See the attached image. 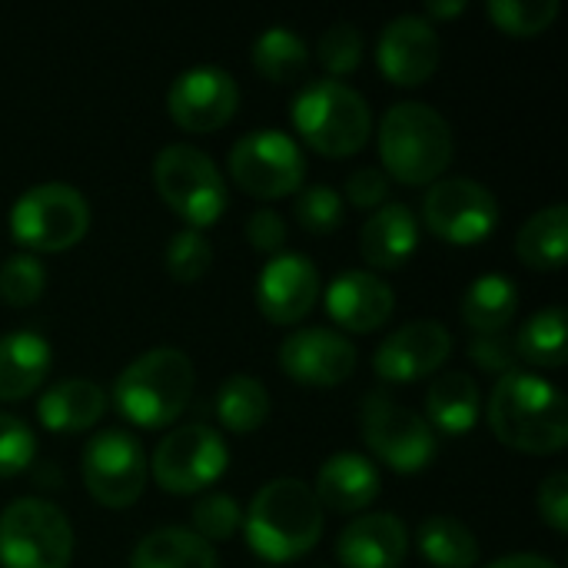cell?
Returning <instances> with one entry per match:
<instances>
[{
	"label": "cell",
	"instance_id": "cell-1",
	"mask_svg": "<svg viewBox=\"0 0 568 568\" xmlns=\"http://www.w3.org/2000/svg\"><path fill=\"white\" fill-rule=\"evenodd\" d=\"M489 426L516 453H559L568 443L566 396L536 373H506L489 396Z\"/></svg>",
	"mask_w": 568,
	"mask_h": 568
},
{
	"label": "cell",
	"instance_id": "cell-2",
	"mask_svg": "<svg viewBox=\"0 0 568 568\" xmlns=\"http://www.w3.org/2000/svg\"><path fill=\"white\" fill-rule=\"evenodd\" d=\"M323 519L326 509L303 479H273L250 503L243 519L246 546L266 562H293L320 542Z\"/></svg>",
	"mask_w": 568,
	"mask_h": 568
},
{
	"label": "cell",
	"instance_id": "cell-3",
	"mask_svg": "<svg viewBox=\"0 0 568 568\" xmlns=\"http://www.w3.org/2000/svg\"><path fill=\"white\" fill-rule=\"evenodd\" d=\"M379 156L386 173L399 183H436L453 160V126L436 106L403 100L389 106L379 123Z\"/></svg>",
	"mask_w": 568,
	"mask_h": 568
},
{
	"label": "cell",
	"instance_id": "cell-4",
	"mask_svg": "<svg viewBox=\"0 0 568 568\" xmlns=\"http://www.w3.org/2000/svg\"><path fill=\"white\" fill-rule=\"evenodd\" d=\"M193 363L186 353L173 346H156L143 356H136L113 383V403L123 419L160 429L180 419V413L193 399Z\"/></svg>",
	"mask_w": 568,
	"mask_h": 568
},
{
	"label": "cell",
	"instance_id": "cell-5",
	"mask_svg": "<svg viewBox=\"0 0 568 568\" xmlns=\"http://www.w3.org/2000/svg\"><path fill=\"white\" fill-rule=\"evenodd\" d=\"M296 133L326 156H349L366 146L373 133V110L366 97L343 80H310L293 97Z\"/></svg>",
	"mask_w": 568,
	"mask_h": 568
},
{
	"label": "cell",
	"instance_id": "cell-6",
	"mask_svg": "<svg viewBox=\"0 0 568 568\" xmlns=\"http://www.w3.org/2000/svg\"><path fill=\"white\" fill-rule=\"evenodd\" d=\"M90 230V203L70 183H37L10 206V233L33 253H60Z\"/></svg>",
	"mask_w": 568,
	"mask_h": 568
},
{
	"label": "cell",
	"instance_id": "cell-7",
	"mask_svg": "<svg viewBox=\"0 0 568 568\" xmlns=\"http://www.w3.org/2000/svg\"><path fill=\"white\" fill-rule=\"evenodd\" d=\"M73 529L63 509L23 496L0 513V568H67Z\"/></svg>",
	"mask_w": 568,
	"mask_h": 568
},
{
	"label": "cell",
	"instance_id": "cell-8",
	"mask_svg": "<svg viewBox=\"0 0 568 568\" xmlns=\"http://www.w3.org/2000/svg\"><path fill=\"white\" fill-rule=\"evenodd\" d=\"M153 183L166 206L180 213L193 230L216 223L226 206L220 166L206 150L193 143H166L153 160Z\"/></svg>",
	"mask_w": 568,
	"mask_h": 568
},
{
	"label": "cell",
	"instance_id": "cell-9",
	"mask_svg": "<svg viewBox=\"0 0 568 568\" xmlns=\"http://www.w3.org/2000/svg\"><path fill=\"white\" fill-rule=\"evenodd\" d=\"M359 423L366 446L396 473H419L436 456L433 426L389 393H369L359 406Z\"/></svg>",
	"mask_w": 568,
	"mask_h": 568
},
{
	"label": "cell",
	"instance_id": "cell-10",
	"mask_svg": "<svg viewBox=\"0 0 568 568\" xmlns=\"http://www.w3.org/2000/svg\"><path fill=\"white\" fill-rule=\"evenodd\" d=\"M146 466L153 469V479L160 483V489L186 496V493H200L213 486L226 473L230 449L213 426L190 423V426L170 429L156 443L153 459Z\"/></svg>",
	"mask_w": 568,
	"mask_h": 568
},
{
	"label": "cell",
	"instance_id": "cell-11",
	"mask_svg": "<svg viewBox=\"0 0 568 568\" xmlns=\"http://www.w3.org/2000/svg\"><path fill=\"white\" fill-rule=\"evenodd\" d=\"M230 173L250 196L276 200L300 190L306 176V156L300 143L283 130H250L230 150Z\"/></svg>",
	"mask_w": 568,
	"mask_h": 568
},
{
	"label": "cell",
	"instance_id": "cell-12",
	"mask_svg": "<svg viewBox=\"0 0 568 568\" xmlns=\"http://www.w3.org/2000/svg\"><path fill=\"white\" fill-rule=\"evenodd\" d=\"M83 486L106 509H126L143 496L146 486V453L140 439L126 429H100L83 449Z\"/></svg>",
	"mask_w": 568,
	"mask_h": 568
},
{
	"label": "cell",
	"instance_id": "cell-13",
	"mask_svg": "<svg viewBox=\"0 0 568 568\" xmlns=\"http://www.w3.org/2000/svg\"><path fill=\"white\" fill-rule=\"evenodd\" d=\"M423 220L439 240L453 246H473L496 230L499 200L473 176H446L429 186L423 200Z\"/></svg>",
	"mask_w": 568,
	"mask_h": 568
},
{
	"label": "cell",
	"instance_id": "cell-14",
	"mask_svg": "<svg viewBox=\"0 0 568 568\" xmlns=\"http://www.w3.org/2000/svg\"><path fill=\"white\" fill-rule=\"evenodd\" d=\"M240 87L230 70L200 63L183 70L166 90V110L190 133H213L236 113Z\"/></svg>",
	"mask_w": 568,
	"mask_h": 568
},
{
	"label": "cell",
	"instance_id": "cell-15",
	"mask_svg": "<svg viewBox=\"0 0 568 568\" xmlns=\"http://www.w3.org/2000/svg\"><path fill=\"white\" fill-rule=\"evenodd\" d=\"M356 346L329 326H303L280 346V369L303 386H336L356 369Z\"/></svg>",
	"mask_w": 568,
	"mask_h": 568
},
{
	"label": "cell",
	"instance_id": "cell-16",
	"mask_svg": "<svg viewBox=\"0 0 568 568\" xmlns=\"http://www.w3.org/2000/svg\"><path fill=\"white\" fill-rule=\"evenodd\" d=\"M453 353V336L436 320H416L393 329L373 353V369L386 383H413L433 376Z\"/></svg>",
	"mask_w": 568,
	"mask_h": 568
},
{
	"label": "cell",
	"instance_id": "cell-17",
	"mask_svg": "<svg viewBox=\"0 0 568 568\" xmlns=\"http://www.w3.org/2000/svg\"><path fill=\"white\" fill-rule=\"evenodd\" d=\"M376 63L399 87L426 83L439 67L436 27L423 13H399L376 40Z\"/></svg>",
	"mask_w": 568,
	"mask_h": 568
},
{
	"label": "cell",
	"instance_id": "cell-18",
	"mask_svg": "<svg viewBox=\"0 0 568 568\" xmlns=\"http://www.w3.org/2000/svg\"><path fill=\"white\" fill-rule=\"evenodd\" d=\"M320 296V270L303 253H273L256 280V306L270 323H300Z\"/></svg>",
	"mask_w": 568,
	"mask_h": 568
},
{
	"label": "cell",
	"instance_id": "cell-19",
	"mask_svg": "<svg viewBox=\"0 0 568 568\" xmlns=\"http://www.w3.org/2000/svg\"><path fill=\"white\" fill-rule=\"evenodd\" d=\"M396 310L393 286L373 270H346L326 290V313L349 333L379 329Z\"/></svg>",
	"mask_w": 568,
	"mask_h": 568
},
{
	"label": "cell",
	"instance_id": "cell-20",
	"mask_svg": "<svg viewBox=\"0 0 568 568\" xmlns=\"http://www.w3.org/2000/svg\"><path fill=\"white\" fill-rule=\"evenodd\" d=\"M409 552V532L393 513L356 516L336 539L343 568H399Z\"/></svg>",
	"mask_w": 568,
	"mask_h": 568
},
{
	"label": "cell",
	"instance_id": "cell-21",
	"mask_svg": "<svg viewBox=\"0 0 568 568\" xmlns=\"http://www.w3.org/2000/svg\"><path fill=\"white\" fill-rule=\"evenodd\" d=\"M316 499L333 513H359L379 496V469L359 453H336L316 473Z\"/></svg>",
	"mask_w": 568,
	"mask_h": 568
},
{
	"label": "cell",
	"instance_id": "cell-22",
	"mask_svg": "<svg viewBox=\"0 0 568 568\" xmlns=\"http://www.w3.org/2000/svg\"><path fill=\"white\" fill-rule=\"evenodd\" d=\"M419 246V220L406 203H383L359 233V253L376 270H399Z\"/></svg>",
	"mask_w": 568,
	"mask_h": 568
},
{
	"label": "cell",
	"instance_id": "cell-23",
	"mask_svg": "<svg viewBox=\"0 0 568 568\" xmlns=\"http://www.w3.org/2000/svg\"><path fill=\"white\" fill-rule=\"evenodd\" d=\"M53 366L50 343L33 329H10L0 336V403H17L37 393Z\"/></svg>",
	"mask_w": 568,
	"mask_h": 568
},
{
	"label": "cell",
	"instance_id": "cell-24",
	"mask_svg": "<svg viewBox=\"0 0 568 568\" xmlns=\"http://www.w3.org/2000/svg\"><path fill=\"white\" fill-rule=\"evenodd\" d=\"M106 413V393L90 379H60L37 399V416L50 433H83Z\"/></svg>",
	"mask_w": 568,
	"mask_h": 568
},
{
	"label": "cell",
	"instance_id": "cell-25",
	"mask_svg": "<svg viewBox=\"0 0 568 568\" xmlns=\"http://www.w3.org/2000/svg\"><path fill=\"white\" fill-rule=\"evenodd\" d=\"M483 413V393L479 383L469 373H443L433 379L426 393V423L443 433H469L479 423Z\"/></svg>",
	"mask_w": 568,
	"mask_h": 568
},
{
	"label": "cell",
	"instance_id": "cell-26",
	"mask_svg": "<svg viewBox=\"0 0 568 568\" xmlns=\"http://www.w3.org/2000/svg\"><path fill=\"white\" fill-rule=\"evenodd\" d=\"M519 310V286L503 273H486L463 296V320L476 336L506 333Z\"/></svg>",
	"mask_w": 568,
	"mask_h": 568
},
{
	"label": "cell",
	"instance_id": "cell-27",
	"mask_svg": "<svg viewBox=\"0 0 568 568\" xmlns=\"http://www.w3.org/2000/svg\"><path fill=\"white\" fill-rule=\"evenodd\" d=\"M130 568H216V552L193 529L170 526L136 542Z\"/></svg>",
	"mask_w": 568,
	"mask_h": 568
},
{
	"label": "cell",
	"instance_id": "cell-28",
	"mask_svg": "<svg viewBox=\"0 0 568 568\" xmlns=\"http://www.w3.org/2000/svg\"><path fill=\"white\" fill-rule=\"evenodd\" d=\"M566 240L568 206L552 203L523 223V230L516 236V253L532 270H559L566 263Z\"/></svg>",
	"mask_w": 568,
	"mask_h": 568
},
{
	"label": "cell",
	"instance_id": "cell-29",
	"mask_svg": "<svg viewBox=\"0 0 568 568\" xmlns=\"http://www.w3.org/2000/svg\"><path fill=\"white\" fill-rule=\"evenodd\" d=\"M419 552L436 568H473L479 562V539L453 516H429L416 532Z\"/></svg>",
	"mask_w": 568,
	"mask_h": 568
},
{
	"label": "cell",
	"instance_id": "cell-30",
	"mask_svg": "<svg viewBox=\"0 0 568 568\" xmlns=\"http://www.w3.org/2000/svg\"><path fill=\"white\" fill-rule=\"evenodd\" d=\"M250 57H253L256 73L266 77L270 83H293L310 67V47H306L303 33H296L290 27H270V30H263L256 37Z\"/></svg>",
	"mask_w": 568,
	"mask_h": 568
},
{
	"label": "cell",
	"instance_id": "cell-31",
	"mask_svg": "<svg viewBox=\"0 0 568 568\" xmlns=\"http://www.w3.org/2000/svg\"><path fill=\"white\" fill-rule=\"evenodd\" d=\"M216 416L230 433H253L270 416V393L250 373H233L216 393Z\"/></svg>",
	"mask_w": 568,
	"mask_h": 568
},
{
	"label": "cell",
	"instance_id": "cell-32",
	"mask_svg": "<svg viewBox=\"0 0 568 568\" xmlns=\"http://www.w3.org/2000/svg\"><path fill=\"white\" fill-rule=\"evenodd\" d=\"M513 339H516L519 359H526L532 366H562L568 356L566 310L549 306V310L532 313Z\"/></svg>",
	"mask_w": 568,
	"mask_h": 568
},
{
	"label": "cell",
	"instance_id": "cell-33",
	"mask_svg": "<svg viewBox=\"0 0 568 568\" xmlns=\"http://www.w3.org/2000/svg\"><path fill=\"white\" fill-rule=\"evenodd\" d=\"M486 13L503 33L532 37L552 27V20L559 17V0H489Z\"/></svg>",
	"mask_w": 568,
	"mask_h": 568
},
{
	"label": "cell",
	"instance_id": "cell-34",
	"mask_svg": "<svg viewBox=\"0 0 568 568\" xmlns=\"http://www.w3.org/2000/svg\"><path fill=\"white\" fill-rule=\"evenodd\" d=\"M163 263H166V273L176 283H196L200 276H206V270L213 263V246L200 230L186 226V230L170 236Z\"/></svg>",
	"mask_w": 568,
	"mask_h": 568
},
{
	"label": "cell",
	"instance_id": "cell-35",
	"mask_svg": "<svg viewBox=\"0 0 568 568\" xmlns=\"http://www.w3.org/2000/svg\"><path fill=\"white\" fill-rule=\"evenodd\" d=\"M47 286V270L33 253H17L0 263V300L7 306H30Z\"/></svg>",
	"mask_w": 568,
	"mask_h": 568
},
{
	"label": "cell",
	"instance_id": "cell-36",
	"mask_svg": "<svg viewBox=\"0 0 568 568\" xmlns=\"http://www.w3.org/2000/svg\"><path fill=\"white\" fill-rule=\"evenodd\" d=\"M293 213H296V220H300L303 230L323 236V233H333L343 223L346 206H343V196L333 186L316 183V186H306L303 193H296Z\"/></svg>",
	"mask_w": 568,
	"mask_h": 568
},
{
	"label": "cell",
	"instance_id": "cell-37",
	"mask_svg": "<svg viewBox=\"0 0 568 568\" xmlns=\"http://www.w3.org/2000/svg\"><path fill=\"white\" fill-rule=\"evenodd\" d=\"M243 526V509L233 496L226 493H210L203 499H196L193 506V532L203 542H226L236 529Z\"/></svg>",
	"mask_w": 568,
	"mask_h": 568
},
{
	"label": "cell",
	"instance_id": "cell-38",
	"mask_svg": "<svg viewBox=\"0 0 568 568\" xmlns=\"http://www.w3.org/2000/svg\"><path fill=\"white\" fill-rule=\"evenodd\" d=\"M320 63L329 70V73H349L359 67L363 60V33L356 23H333L329 30H323L320 37Z\"/></svg>",
	"mask_w": 568,
	"mask_h": 568
},
{
	"label": "cell",
	"instance_id": "cell-39",
	"mask_svg": "<svg viewBox=\"0 0 568 568\" xmlns=\"http://www.w3.org/2000/svg\"><path fill=\"white\" fill-rule=\"evenodd\" d=\"M37 456V436L33 429L10 413H0V479H10L23 473Z\"/></svg>",
	"mask_w": 568,
	"mask_h": 568
},
{
	"label": "cell",
	"instance_id": "cell-40",
	"mask_svg": "<svg viewBox=\"0 0 568 568\" xmlns=\"http://www.w3.org/2000/svg\"><path fill=\"white\" fill-rule=\"evenodd\" d=\"M469 356L483 366V369H489V373H499V376H506V373H516L519 369V353H516V339L509 336V333H486V336H473V343H469Z\"/></svg>",
	"mask_w": 568,
	"mask_h": 568
},
{
	"label": "cell",
	"instance_id": "cell-41",
	"mask_svg": "<svg viewBox=\"0 0 568 568\" xmlns=\"http://www.w3.org/2000/svg\"><path fill=\"white\" fill-rule=\"evenodd\" d=\"M346 196L363 210H379L389 196V176L379 166H359L346 180Z\"/></svg>",
	"mask_w": 568,
	"mask_h": 568
},
{
	"label": "cell",
	"instance_id": "cell-42",
	"mask_svg": "<svg viewBox=\"0 0 568 568\" xmlns=\"http://www.w3.org/2000/svg\"><path fill=\"white\" fill-rule=\"evenodd\" d=\"M536 499H539V516L556 532H568V476L562 469H556L542 479Z\"/></svg>",
	"mask_w": 568,
	"mask_h": 568
},
{
	"label": "cell",
	"instance_id": "cell-43",
	"mask_svg": "<svg viewBox=\"0 0 568 568\" xmlns=\"http://www.w3.org/2000/svg\"><path fill=\"white\" fill-rule=\"evenodd\" d=\"M246 240H250L256 250H263V253H280L283 243H286V220H283L276 210L260 206V210H253L250 220H246Z\"/></svg>",
	"mask_w": 568,
	"mask_h": 568
},
{
	"label": "cell",
	"instance_id": "cell-44",
	"mask_svg": "<svg viewBox=\"0 0 568 568\" xmlns=\"http://www.w3.org/2000/svg\"><path fill=\"white\" fill-rule=\"evenodd\" d=\"M486 568H559L552 559L536 556V552H516V556H503L496 562H489Z\"/></svg>",
	"mask_w": 568,
	"mask_h": 568
},
{
	"label": "cell",
	"instance_id": "cell-45",
	"mask_svg": "<svg viewBox=\"0 0 568 568\" xmlns=\"http://www.w3.org/2000/svg\"><path fill=\"white\" fill-rule=\"evenodd\" d=\"M426 10H429V17H453V13H463L466 10V0H429Z\"/></svg>",
	"mask_w": 568,
	"mask_h": 568
}]
</instances>
